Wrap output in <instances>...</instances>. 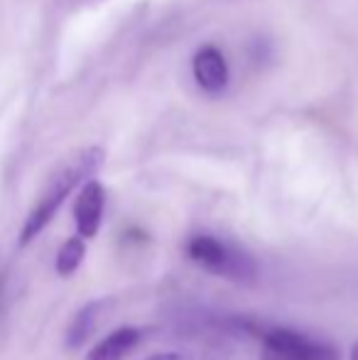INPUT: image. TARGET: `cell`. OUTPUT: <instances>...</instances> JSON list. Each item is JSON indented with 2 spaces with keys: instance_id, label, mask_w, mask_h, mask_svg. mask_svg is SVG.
Here are the masks:
<instances>
[{
  "instance_id": "10",
  "label": "cell",
  "mask_w": 358,
  "mask_h": 360,
  "mask_svg": "<svg viewBox=\"0 0 358 360\" xmlns=\"http://www.w3.org/2000/svg\"><path fill=\"white\" fill-rule=\"evenodd\" d=\"M349 360H358V341L351 346V353H349Z\"/></svg>"
},
{
  "instance_id": "7",
  "label": "cell",
  "mask_w": 358,
  "mask_h": 360,
  "mask_svg": "<svg viewBox=\"0 0 358 360\" xmlns=\"http://www.w3.org/2000/svg\"><path fill=\"white\" fill-rule=\"evenodd\" d=\"M108 304H110V299H94V302H87L77 314H74L72 321H69V326H67V333H64V343H67L69 351L82 348L84 343L94 336L96 326H98L101 316L106 314Z\"/></svg>"
},
{
  "instance_id": "1",
  "label": "cell",
  "mask_w": 358,
  "mask_h": 360,
  "mask_svg": "<svg viewBox=\"0 0 358 360\" xmlns=\"http://www.w3.org/2000/svg\"><path fill=\"white\" fill-rule=\"evenodd\" d=\"M101 165H103V150H101V147L82 150L79 155H74L72 160L64 162L52 174V179L44 186L42 196H39L37 204L32 206V211L25 218L23 231H20V245H30V243L49 226V221L57 216V211L62 209L67 196L72 194L79 184L91 179V176L98 172Z\"/></svg>"
},
{
  "instance_id": "2",
  "label": "cell",
  "mask_w": 358,
  "mask_h": 360,
  "mask_svg": "<svg viewBox=\"0 0 358 360\" xmlns=\"http://www.w3.org/2000/svg\"><path fill=\"white\" fill-rule=\"evenodd\" d=\"M186 257L199 270L221 277L226 282H234L241 287H250L260 280V262L250 250H245L238 243L224 240L211 233H194L184 245Z\"/></svg>"
},
{
  "instance_id": "9",
  "label": "cell",
  "mask_w": 358,
  "mask_h": 360,
  "mask_svg": "<svg viewBox=\"0 0 358 360\" xmlns=\"http://www.w3.org/2000/svg\"><path fill=\"white\" fill-rule=\"evenodd\" d=\"M148 360H181L179 353H172V351H162V353H155V356H150Z\"/></svg>"
},
{
  "instance_id": "11",
  "label": "cell",
  "mask_w": 358,
  "mask_h": 360,
  "mask_svg": "<svg viewBox=\"0 0 358 360\" xmlns=\"http://www.w3.org/2000/svg\"><path fill=\"white\" fill-rule=\"evenodd\" d=\"M0 307H3V280H0Z\"/></svg>"
},
{
  "instance_id": "5",
  "label": "cell",
  "mask_w": 358,
  "mask_h": 360,
  "mask_svg": "<svg viewBox=\"0 0 358 360\" xmlns=\"http://www.w3.org/2000/svg\"><path fill=\"white\" fill-rule=\"evenodd\" d=\"M191 72H194L196 84L204 91H209V94H219L229 84V64H226V57L216 47H201L194 54Z\"/></svg>"
},
{
  "instance_id": "6",
  "label": "cell",
  "mask_w": 358,
  "mask_h": 360,
  "mask_svg": "<svg viewBox=\"0 0 358 360\" xmlns=\"http://www.w3.org/2000/svg\"><path fill=\"white\" fill-rule=\"evenodd\" d=\"M143 338H145V328L120 326L115 331H110L106 338H101L84 360H123L140 346Z\"/></svg>"
},
{
  "instance_id": "3",
  "label": "cell",
  "mask_w": 358,
  "mask_h": 360,
  "mask_svg": "<svg viewBox=\"0 0 358 360\" xmlns=\"http://www.w3.org/2000/svg\"><path fill=\"white\" fill-rule=\"evenodd\" d=\"M260 360H341L339 348L326 338L285 323H268L260 336Z\"/></svg>"
},
{
  "instance_id": "8",
  "label": "cell",
  "mask_w": 358,
  "mask_h": 360,
  "mask_svg": "<svg viewBox=\"0 0 358 360\" xmlns=\"http://www.w3.org/2000/svg\"><path fill=\"white\" fill-rule=\"evenodd\" d=\"M84 257H87V238L74 236L69 240L62 243L57 252V260H54V267H57L59 277H72L74 272L82 267Z\"/></svg>"
},
{
  "instance_id": "4",
  "label": "cell",
  "mask_w": 358,
  "mask_h": 360,
  "mask_svg": "<svg viewBox=\"0 0 358 360\" xmlns=\"http://www.w3.org/2000/svg\"><path fill=\"white\" fill-rule=\"evenodd\" d=\"M103 209H106V189L101 181L87 179L82 184V191L77 196L74 204V223L82 238H94L103 221Z\"/></svg>"
}]
</instances>
